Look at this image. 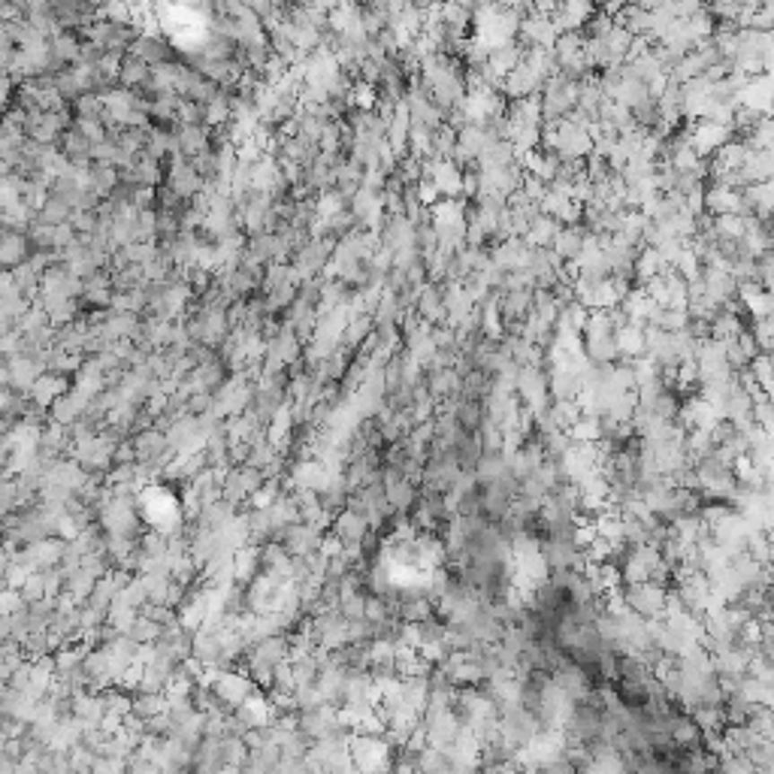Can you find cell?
I'll return each instance as SVG.
<instances>
[{
	"mask_svg": "<svg viewBox=\"0 0 774 774\" xmlns=\"http://www.w3.org/2000/svg\"><path fill=\"white\" fill-rule=\"evenodd\" d=\"M366 533H370V524L348 509L339 511V515H333V520H330V535H336V539L342 542V548H348V544H363Z\"/></svg>",
	"mask_w": 774,
	"mask_h": 774,
	"instance_id": "7a4b0ae2",
	"label": "cell"
},
{
	"mask_svg": "<svg viewBox=\"0 0 774 774\" xmlns=\"http://www.w3.org/2000/svg\"><path fill=\"white\" fill-rule=\"evenodd\" d=\"M584 227H578V224H572V227H560L557 230V236H553L551 239V251L553 255H557L560 260H569V264H572V260L581 255V242H584Z\"/></svg>",
	"mask_w": 774,
	"mask_h": 774,
	"instance_id": "277c9868",
	"label": "cell"
},
{
	"mask_svg": "<svg viewBox=\"0 0 774 774\" xmlns=\"http://www.w3.org/2000/svg\"><path fill=\"white\" fill-rule=\"evenodd\" d=\"M127 55H136V58H143L145 64H149V67H164V64H173L176 46L170 43L167 37H161V34H143L134 46H130Z\"/></svg>",
	"mask_w": 774,
	"mask_h": 774,
	"instance_id": "6da1fadb",
	"label": "cell"
},
{
	"mask_svg": "<svg viewBox=\"0 0 774 774\" xmlns=\"http://www.w3.org/2000/svg\"><path fill=\"white\" fill-rule=\"evenodd\" d=\"M152 67L145 64L143 58H136V55H125V61H121V70H118V88H127V91H140L143 83L149 79Z\"/></svg>",
	"mask_w": 774,
	"mask_h": 774,
	"instance_id": "5b68a950",
	"label": "cell"
},
{
	"mask_svg": "<svg viewBox=\"0 0 774 774\" xmlns=\"http://www.w3.org/2000/svg\"><path fill=\"white\" fill-rule=\"evenodd\" d=\"M85 409H88V399L83 394H76V390H67V394H61L48 405V421L58 423V427H73V423L85 414Z\"/></svg>",
	"mask_w": 774,
	"mask_h": 774,
	"instance_id": "3957f363",
	"label": "cell"
},
{
	"mask_svg": "<svg viewBox=\"0 0 774 774\" xmlns=\"http://www.w3.org/2000/svg\"><path fill=\"white\" fill-rule=\"evenodd\" d=\"M37 218H39L43 224H48V227L67 224L70 218H73V206H70L67 200H61V197H55V194H48L46 203H43V209L37 212Z\"/></svg>",
	"mask_w": 774,
	"mask_h": 774,
	"instance_id": "8992f818",
	"label": "cell"
},
{
	"mask_svg": "<svg viewBox=\"0 0 774 774\" xmlns=\"http://www.w3.org/2000/svg\"><path fill=\"white\" fill-rule=\"evenodd\" d=\"M161 632H164V626H158L154 621H149V617H143V614H140V617H136V621H134V626H130V630H127L125 635H127L130 641H136V645H140V648H152L154 641L161 639Z\"/></svg>",
	"mask_w": 774,
	"mask_h": 774,
	"instance_id": "52a82bcc",
	"label": "cell"
}]
</instances>
